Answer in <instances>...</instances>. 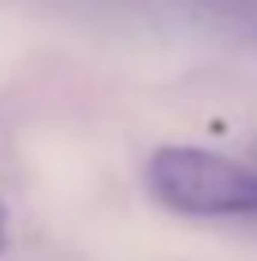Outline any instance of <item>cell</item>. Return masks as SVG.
Returning a JSON list of instances; mask_svg holds the SVG:
<instances>
[{"instance_id": "obj_1", "label": "cell", "mask_w": 257, "mask_h": 261, "mask_svg": "<svg viewBox=\"0 0 257 261\" xmlns=\"http://www.w3.org/2000/svg\"><path fill=\"white\" fill-rule=\"evenodd\" d=\"M148 186L155 201L185 216H257V174L205 148H159Z\"/></svg>"}, {"instance_id": "obj_2", "label": "cell", "mask_w": 257, "mask_h": 261, "mask_svg": "<svg viewBox=\"0 0 257 261\" xmlns=\"http://www.w3.org/2000/svg\"><path fill=\"white\" fill-rule=\"evenodd\" d=\"M4 242H8V208L0 201V250H4Z\"/></svg>"}]
</instances>
